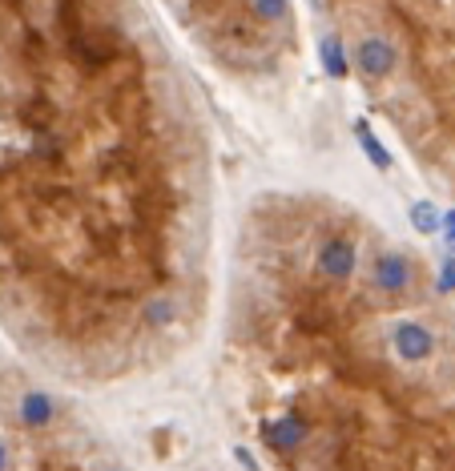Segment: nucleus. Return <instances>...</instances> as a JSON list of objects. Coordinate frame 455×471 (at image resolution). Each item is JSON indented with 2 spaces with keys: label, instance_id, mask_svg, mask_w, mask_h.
<instances>
[{
  "label": "nucleus",
  "instance_id": "nucleus-16",
  "mask_svg": "<svg viewBox=\"0 0 455 471\" xmlns=\"http://www.w3.org/2000/svg\"><path fill=\"white\" fill-rule=\"evenodd\" d=\"M101 471H122V467H101Z\"/></svg>",
  "mask_w": 455,
  "mask_h": 471
},
{
  "label": "nucleus",
  "instance_id": "nucleus-15",
  "mask_svg": "<svg viewBox=\"0 0 455 471\" xmlns=\"http://www.w3.org/2000/svg\"><path fill=\"white\" fill-rule=\"evenodd\" d=\"M8 467H13V451H8L5 436H0V471H8Z\"/></svg>",
  "mask_w": 455,
  "mask_h": 471
},
{
  "label": "nucleus",
  "instance_id": "nucleus-6",
  "mask_svg": "<svg viewBox=\"0 0 455 471\" xmlns=\"http://www.w3.org/2000/svg\"><path fill=\"white\" fill-rule=\"evenodd\" d=\"M262 436H266V444H271L274 451H294L306 436H311V427H306V419L299 416V411H286V416L266 423Z\"/></svg>",
  "mask_w": 455,
  "mask_h": 471
},
{
  "label": "nucleus",
  "instance_id": "nucleus-13",
  "mask_svg": "<svg viewBox=\"0 0 455 471\" xmlns=\"http://www.w3.org/2000/svg\"><path fill=\"white\" fill-rule=\"evenodd\" d=\"M440 290H455V262H443V270H440Z\"/></svg>",
  "mask_w": 455,
  "mask_h": 471
},
{
  "label": "nucleus",
  "instance_id": "nucleus-11",
  "mask_svg": "<svg viewBox=\"0 0 455 471\" xmlns=\"http://www.w3.org/2000/svg\"><path fill=\"white\" fill-rule=\"evenodd\" d=\"M250 8H254L258 21H271V25L291 16V0H250Z\"/></svg>",
  "mask_w": 455,
  "mask_h": 471
},
{
  "label": "nucleus",
  "instance_id": "nucleus-9",
  "mask_svg": "<svg viewBox=\"0 0 455 471\" xmlns=\"http://www.w3.org/2000/svg\"><path fill=\"white\" fill-rule=\"evenodd\" d=\"M355 134H359V141H363V154L371 157V165H375V169H391V154H387V149H383V141H379L375 134H371V125H367V121H359V125H355Z\"/></svg>",
  "mask_w": 455,
  "mask_h": 471
},
{
  "label": "nucleus",
  "instance_id": "nucleus-14",
  "mask_svg": "<svg viewBox=\"0 0 455 471\" xmlns=\"http://www.w3.org/2000/svg\"><path fill=\"white\" fill-rule=\"evenodd\" d=\"M440 230H443V234H448V242H451V246H455V210H448V214H443Z\"/></svg>",
  "mask_w": 455,
  "mask_h": 471
},
{
  "label": "nucleus",
  "instance_id": "nucleus-3",
  "mask_svg": "<svg viewBox=\"0 0 455 471\" xmlns=\"http://www.w3.org/2000/svg\"><path fill=\"white\" fill-rule=\"evenodd\" d=\"M399 65V53L387 36H363L355 45V69L363 73L367 81H387Z\"/></svg>",
  "mask_w": 455,
  "mask_h": 471
},
{
  "label": "nucleus",
  "instance_id": "nucleus-2",
  "mask_svg": "<svg viewBox=\"0 0 455 471\" xmlns=\"http://www.w3.org/2000/svg\"><path fill=\"white\" fill-rule=\"evenodd\" d=\"M411 282H415V270L399 250L375 254V262H371V286H375L379 295H403Z\"/></svg>",
  "mask_w": 455,
  "mask_h": 471
},
{
  "label": "nucleus",
  "instance_id": "nucleus-1",
  "mask_svg": "<svg viewBox=\"0 0 455 471\" xmlns=\"http://www.w3.org/2000/svg\"><path fill=\"white\" fill-rule=\"evenodd\" d=\"M391 351L399 363L407 366H420L435 355V335L431 326H423L420 318H399V323L391 326Z\"/></svg>",
  "mask_w": 455,
  "mask_h": 471
},
{
  "label": "nucleus",
  "instance_id": "nucleus-10",
  "mask_svg": "<svg viewBox=\"0 0 455 471\" xmlns=\"http://www.w3.org/2000/svg\"><path fill=\"white\" fill-rule=\"evenodd\" d=\"M440 222H443V214L435 210L431 202H415L411 205V225L420 234H435V230H440Z\"/></svg>",
  "mask_w": 455,
  "mask_h": 471
},
{
  "label": "nucleus",
  "instance_id": "nucleus-12",
  "mask_svg": "<svg viewBox=\"0 0 455 471\" xmlns=\"http://www.w3.org/2000/svg\"><path fill=\"white\" fill-rule=\"evenodd\" d=\"M73 49H77L81 61H105L109 49L105 45H97V41H89V36H73Z\"/></svg>",
  "mask_w": 455,
  "mask_h": 471
},
{
  "label": "nucleus",
  "instance_id": "nucleus-8",
  "mask_svg": "<svg viewBox=\"0 0 455 471\" xmlns=\"http://www.w3.org/2000/svg\"><path fill=\"white\" fill-rule=\"evenodd\" d=\"M319 56H322V69H327L334 81H342V77H347V56H342V45H339V36H322V45H319Z\"/></svg>",
  "mask_w": 455,
  "mask_h": 471
},
{
  "label": "nucleus",
  "instance_id": "nucleus-5",
  "mask_svg": "<svg viewBox=\"0 0 455 471\" xmlns=\"http://www.w3.org/2000/svg\"><path fill=\"white\" fill-rule=\"evenodd\" d=\"M16 419H21L25 431H49L53 423L61 419V403L53 399L49 391H25L21 399H16Z\"/></svg>",
  "mask_w": 455,
  "mask_h": 471
},
{
  "label": "nucleus",
  "instance_id": "nucleus-7",
  "mask_svg": "<svg viewBox=\"0 0 455 471\" xmlns=\"http://www.w3.org/2000/svg\"><path fill=\"white\" fill-rule=\"evenodd\" d=\"M173 318H178L173 295H153L150 303L142 306V323L150 326V331H165V326H173Z\"/></svg>",
  "mask_w": 455,
  "mask_h": 471
},
{
  "label": "nucleus",
  "instance_id": "nucleus-4",
  "mask_svg": "<svg viewBox=\"0 0 455 471\" xmlns=\"http://www.w3.org/2000/svg\"><path fill=\"white\" fill-rule=\"evenodd\" d=\"M355 266H359V246L351 238L322 242L319 258H314V270H319V278H327V282H347L351 275H355Z\"/></svg>",
  "mask_w": 455,
  "mask_h": 471
}]
</instances>
